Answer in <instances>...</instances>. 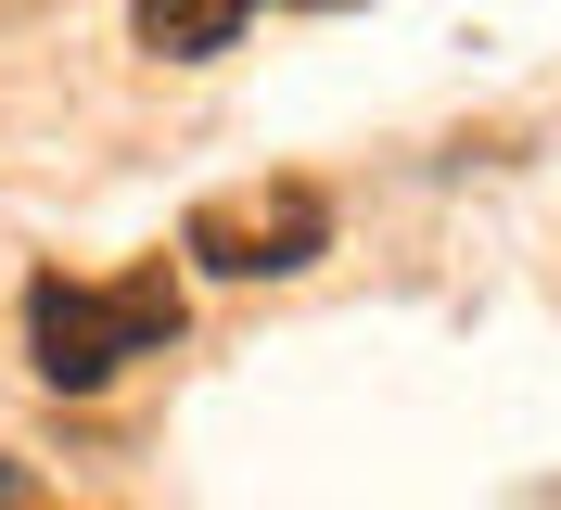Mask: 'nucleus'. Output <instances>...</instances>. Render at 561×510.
I'll use <instances>...</instances> for the list:
<instances>
[{
	"instance_id": "f257e3e1",
	"label": "nucleus",
	"mask_w": 561,
	"mask_h": 510,
	"mask_svg": "<svg viewBox=\"0 0 561 510\" xmlns=\"http://www.w3.org/2000/svg\"><path fill=\"white\" fill-rule=\"evenodd\" d=\"M153 344H179V281H167V256L153 269H128V281H26V358H38V383L51 396H103L128 358H153Z\"/></svg>"
},
{
	"instance_id": "f03ea898",
	"label": "nucleus",
	"mask_w": 561,
	"mask_h": 510,
	"mask_svg": "<svg viewBox=\"0 0 561 510\" xmlns=\"http://www.w3.org/2000/svg\"><path fill=\"white\" fill-rule=\"evenodd\" d=\"M179 256L217 281H294L307 256H332V192L319 179H243V192H205Z\"/></svg>"
},
{
	"instance_id": "7ed1b4c3",
	"label": "nucleus",
	"mask_w": 561,
	"mask_h": 510,
	"mask_svg": "<svg viewBox=\"0 0 561 510\" xmlns=\"http://www.w3.org/2000/svg\"><path fill=\"white\" fill-rule=\"evenodd\" d=\"M243 26H255V0H140V52H167V65H205Z\"/></svg>"
},
{
	"instance_id": "20e7f679",
	"label": "nucleus",
	"mask_w": 561,
	"mask_h": 510,
	"mask_svg": "<svg viewBox=\"0 0 561 510\" xmlns=\"http://www.w3.org/2000/svg\"><path fill=\"white\" fill-rule=\"evenodd\" d=\"M319 13H332V0H319Z\"/></svg>"
}]
</instances>
